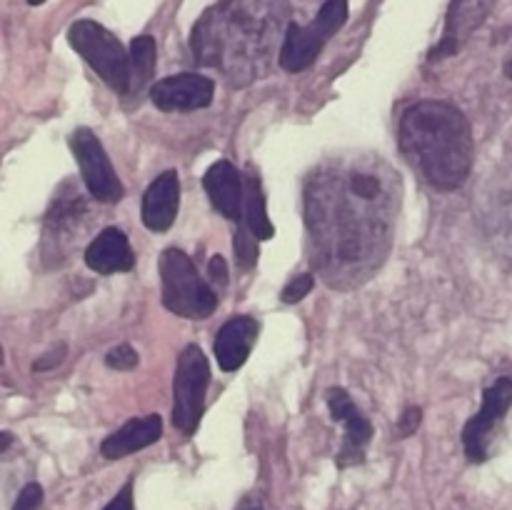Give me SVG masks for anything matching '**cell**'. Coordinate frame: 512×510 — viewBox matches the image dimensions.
<instances>
[{
    "label": "cell",
    "instance_id": "f546056e",
    "mask_svg": "<svg viewBox=\"0 0 512 510\" xmlns=\"http://www.w3.org/2000/svg\"><path fill=\"white\" fill-rule=\"evenodd\" d=\"M45 0H28V5H43Z\"/></svg>",
    "mask_w": 512,
    "mask_h": 510
},
{
    "label": "cell",
    "instance_id": "277c9868",
    "mask_svg": "<svg viewBox=\"0 0 512 510\" xmlns=\"http://www.w3.org/2000/svg\"><path fill=\"white\" fill-rule=\"evenodd\" d=\"M68 43L115 93H130V50L108 28L95 20H75L68 30Z\"/></svg>",
    "mask_w": 512,
    "mask_h": 510
},
{
    "label": "cell",
    "instance_id": "ac0fdd59",
    "mask_svg": "<svg viewBox=\"0 0 512 510\" xmlns=\"http://www.w3.org/2000/svg\"><path fill=\"white\" fill-rule=\"evenodd\" d=\"M155 55H158V48H155V40L150 35H138L130 43V93L138 95L145 85L150 83L155 70Z\"/></svg>",
    "mask_w": 512,
    "mask_h": 510
},
{
    "label": "cell",
    "instance_id": "5b68a950",
    "mask_svg": "<svg viewBox=\"0 0 512 510\" xmlns=\"http://www.w3.org/2000/svg\"><path fill=\"white\" fill-rule=\"evenodd\" d=\"M345 20H348V0H328L310 25L290 23L285 30L283 45H280V68L288 73H300V70L310 68L325 43L343 28Z\"/></svg>",
    "mask_w": 512,
    "mask_h": 510
},
{
    "label": "cell",
    "instance_id": "4316f807",
    "mask_svg": "<svg viewBox=\"0 0 512 510\" xmlns=\"http://www.w3.org/2000/svg\"><path fill=\"white\" fill-rule=\"evenodd\" d=\"M235 510H265V505L258 495H245V498L235 505Z\"/></svg>",
    "mask_w": 512,
    "mask_h": 510
},
{
    "label": "cell",
    "instance_id": "44dd1931",
    "mask_svg": "<svg viewBox=\"0 0 512 510\" xmlns=\"http://www.w3.org/2000/svg\"><path fill=\"white\" fill-rule=\"evenodd\" d=\"M105 363L113 370H133L135 365H138V353H135L128 343L115 345V348L105 355Z\"/></svg>",
    "mask_w": 512,
    "mask_h": 510
},
{
    "label": "cell",
    "instance_id": "9c48e42d",
    "mask_svg": "<svg viewBox=\"0 0 512 510\" xmlns=\"http://www.w3.org/2000/svg\"><path fill=\"white\" fill-rule=\"evenodd\" d=\"M328 408L333 420L345 425V438L338 450V468H353L365 460V448L373 440V425L358 410L355 400L345 388L328 390Z\"/></svg>",
    "mask_w": 512,
    "mask_h": 510
},
{
    "label": "cell",
    "instance_id": "8fae6325",
    "mask_svg": "<svg viewBox=\"0 0 512 510\" xmlns=\"http://www.w3.org/2000/svg\"><path fill=\"white\" fill-rule=\"evenodd\" d=\"M495 3H498V0H450L448 20H445V35L443 40L430 50V60H440L458 53L460 45L488 20Z\"/></svg>",
    "mask_w": 512,
    "mask_h": 510
},
{
    "label": "cell",
    "instance_id": "ba28073f",
    "mask_svg": "<svg viewBox=\"0 0 512 510\" xmlns=\"http://www.w3.org/2000/svg\"><path fill=\"white\" fill-rule=\"evenodd\" d=\"M512 405V380L498 378L483 395V405L478 413L465 423L463 428V445L465 455L473 463H483L490 455V443H493L495 428Z\"/></svg>",
    "mask_w": 512,
    "mask_h": 510
},
{
    "label": "cell",
    "instance_id": "7402d4cb",
    "mask_svg": "<svg viewBox=\"0 0 512 510\" xmlns=\"http://www.w3.org/2000/svg\"><path fill=\"white\" fill-rule=\"evenodd\" d=\"M43 505V488L40 483H28L15 498L13 510H38Z\"/></svg>",
    "mask_w": 512,
    "mask_h": 510
},
{
    "label": "cell",
    "instance_id": "2e32d148",
    "mask_svg": "<svg viewBox=\"0 0 512 510\" xmlns=\"http://www.w3.org/2000/svg\"><path fill=\"white\" fill-rule=\"evenodd\" d=\"M85 265L100 275L128 273L135 265L133 248L120 228H105L85 248Z\"/></svg>",
    "mask_w": 512,
    "mask_h": 510
},
{
    "label": "cell",
    "instance_id": "4fadbf2b",
    "mask_svg": "<svg viewBox=\"0 0 512 510\" xmlns=\"http://www.w3.org/2000/svg\"><path fill=\"white\" fill-rule=\"evenodd\" d=\"M258 333L260 323L253 315H235L228 323L220 325L218 335H215V358H218L220 370L235 373L248 360Z\"/></svg>",
    "mask_w": 512,
    "mask_h": 510
},
{
    "label": "cell",
    "instance_id": "ffe728a7",
    "mask_svg": "<svg viewBox=\"0 0 512 510\" xmlns=\"http://www.w3.org/2000/svg\"><path fill=\"white\" fill-rule=\"evenodd\" d=\"M313 285H315L313 275H308V273L295 275V278L290 280V283L285 285L283 290H280V300H283V303H288V305L300 303V300H303L305 295H308L310 290H313Z\"/></svg>",
    "mask_w": 512,
    "mask_h": 510
},
{
    "label": "cell",
    "instance_id": "52a82bcc",
    "mask_svg": "<svg viewBox=\"0 0 512 510\" xmlns=\"http://www.w3.org/2000/svg\"><path fill=\"white\" fill-rule=\"evenodd\" d=\"M70 150L78 160L80 175H83V183L90 195L100 203H118L125 195V188L98 135L90 128H78L70 135Z\"/></svg>",
    "mask_w": 512,
    "mask_h": 510
},
{
    "label": "cell",
    "instance_id": "484cf974",
    "mask_svg": "<svg viewBox=\"0 0 512 510\" xmlns=\"http://www.w3.org/2000/svg\"><path fill=\"white\" fill-rule=\"evenodd\" d=\"M63 358H65V345H55L50 353H45L43 358L35 360L33 370L35 373H45V370H50V368H55L58 363H63Z\"/></svg>",
    "mask_w": 512,
    "mask_h": 510
},
{
    "label": "cell",
    "instance_id": "603a6c76",
    "mask_svg": "<svg viewBox=\"0 0 512 510\" xmlns=\"http://www.w3.org/2000/svg\"><path fill=\"white\" fill-rule=\"evenodd\" d=\"M420 423H423V410L413 405V408H408L400 415L398 425H395V438H410L420 428Z\"/></svg>",
    "mask_w": 512,
    "mask_h": 510
},
{
    "label": "cell",
    "instance_id": "5bb4252c",
    "mask_svg": "<svg viewBox=\"0 0 512 510\" xmlns=\"http://www.w3.org/2000/svg\"><path fill=\"white\" fill-rule=\"evenodd\" d=\"M180 205V180L175 170H165L153 183L148 185L143 195V223L153 233H165L175 223Z\"/></svg>",
    "mask_w": 512,
    "mask_h": 510
},
{
    "label": "cell",
    "instance_id": "cb8c5ba5",
    "mask_svg": "<svg viewBox=\"0 0 512 510\" xmlns=\"http://www.w3.org/2000/svg\"><path fill=\"white\" fill-rule=\"evenodd\" d=\"M103 510H135V500H133V478L123 485V488L115 493V498L105 505Z\"/></svg>",
    "mask_w": 512,
    "mask_h": 510
},
{
    "label": "cell",
    "instance_id": "6da1fadb",
    "mask_svg": "<svg viewBox=\"0 0 512 510\" xmlns=\"http://www.w3.org/2000/svg\"><path fill=\"white\" fill-rule=\"evenodd\" d=\"M405 158L438 190H458L473 168V130L455 105L420 100L400 118Z\"/></svg>",
    "mask_w": 512,
    "mask_h": 510
},
{
    "label": "cell",
    "instance_id": "3957f363",
    "mask_svg": "<svg viewBox=\"0 0 512 510\" xmlns=\"http://www.w3.org/2000/svg\"><path fill=\"white\" fill-rule=\"evenodd\" d=\"M160 273V298L170 313L180 318L203 320L210 318L218 308V293L200 278L190 255L180 248H168L160 253L158 260Z\"/></svg>",
    "mask_w": 512,
    "mask_h": 510
},
{
    "label": "cell",
    "instance_id": "e0dca14e",
    "mask_svg": "<svg viewBox=\"0 0 512 510\" xmlns=\"http://www.w3.org/2000/svg\"><path fill=\"white\" fill-rule=\"evenodd\" d=\"M245 225L258 240H270L275 235V225L268 218V205H265L263 183L255 173H245Z\"/></svg>",
    "mask_w": 512,
    "mask_h": 510
},
{
    "label": "cell",
    "instance_id": "f1b7e54d",
    "mask_svg": "<svg viewBox=\"0 0 512 510\" xmlns=\"http://www.w3.org/2000/svg\"><path fill=\"white\" fill-rule=\"evenodd\" d=\"M505 75H508V78L512 80V60H510L508 65H505Z\"/></svg>",
    "mask_w": 512,
    "mask_h": 510
},
{
    "label": "cell",
    "instance_id": "30bf717a",
    "mask_svg": "<svg viewBox=\"0 0 512 510\" xmlns=\"http://www.w3.org/2000/svg\"><path fill=\"white\" fill-rule=\"evenodd\" d=\"M215 83L198 73H180L158 80L150 88V100L163 113H190L213 103Z\"/></svg>",
    "mask_w": 512,
    "mask_h": 510
},
{
    "label": "cell",
    "instance_id": "7a4b0ae2",
    "mask_svg": "<svg viewBox=\"0 0 512 510\" xmlns=\"http://www.w3.org/2000/svg\"><path fill=\"white\" fill-rule=\"evenodd\" d=\"M283 0H225L195 23L193 53L198 63L228 70L233 78H253V60L268 55L275 23L283 18Z\"/></svg>",
    "mask_w": 512,
    "mask_h": 510
},
{
    "label": "cell",
    "instance_id": "d6986e66",
    "mask_svg": "<svg viewBox=\"0 0 512 510\" xmlns=\"http://www.w3.org/2000/svg\"><path fill=\"white\" fill-rule=\"evenodd\" d=\"M235 263H238L240 270H250L255 268V263H258V238H255L253 233H250L248 225H240L238 230H235Z\"/></svg>",
    "mask_w": 512,
    "mask_h": 510
},
{
    "label": "cell",
    "instance_id": "7c38bea8",
    "mask_svg": "<svg viewBox=\"0 0 512 510\" xmlns=\"http://www.w3.org/2000/svg\"><path fill=\"white\" fill-rule=\"evenodd\" d=\"M203 188L220 215H225L228 220L243 218L240 213L245 208V178L233 163L218 160L210 165L203 175Z\"/></svg>",
    "mask_w": 512,
    "mask_h": 510
},
{
    "label": "cell",
    "instance_id": "d4e9b609",
    "mask_svg": "<svg viewBox=\"0 0 512 510\" xmlns=\"http://www.w3.org/2000/svg\"><path fill=\"white\" fill-rule=\"evenodd\" d=\"M208 275H210V283L220 285V288L228 285V263H225L223 255H213V258H210Z\"/></svg>",
    "mask_w": 512,
    "mask_h": 510
},
{
    "label": "cell",
    "instance_id": "9a60e30c",
    "mask_svg": "<svg viewBox=\"0 0 512 510\" xmlns=\"http://www.w3.org/2000/svg\"><path fill=\"white\" fill-rule=\"evenodd\" d=\"M163 438V418L158 413L143 415V418H130L128 423L120 425L115 433L100 443V455L108 460L128 458L148 445L158 443Z\"/></svg>",
    "mask_w": 512,
    "mask_h": 510
},
{
    "label": "cell",
    "instance_id": "83f0119b",
    "mask_svg": "<svg viewBox=\"0 0 512 510\" xmlns=\"http://www.w3.org/2000/svg\"><path fill=\"white\" fill-rule=\"evenodd\" d=\"M10 440H13V435H10V433H3V443H0V453H5V450H8Z\"/></svg>",
    "mask_w": 512,
    "mask_h": 510
},
{
    "label": "cell",
    "instance_id": "8992f818",
    "mask_svg": "<svg viewBox=\"0 0 512 510\" xmlns=\"http://www.w3.org/2000/svg\"><path fill=\"white\" fill-rule=\"evenodd\" d=\"M210 385V365L200 345H185L175 363L173 380V425L183 435H193L205 410Z\"/></svg>",
    "mask_w": 512,
    "mask_h": 510
}]
</instances>
